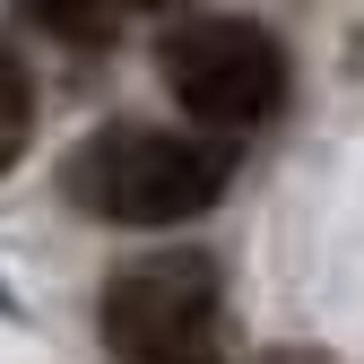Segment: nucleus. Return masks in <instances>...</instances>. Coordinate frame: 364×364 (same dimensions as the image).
Returning a JSON list of instances; mask_svg holds the SVG:
<instances>
[{
    "label": "nucleus",
    "mask_w": 364,
    "mask_h": 364,
    "mask_svg": "<svg viewBox=\"0 0 364 364\" xmlns=\"http://www.w3.org/2000/svg\"><path fill=\"white\" fill-rule=\"evenodd\" d=\"M225 182H235V139L148 130V122H113L78 139L61 165V191L105 225H191L200 208L225 200Z\"/></svg>",
    "instance_id": "nucleus-1"
},
{
    "label": "nucleus",
    "mask_w": 364,
    "mask_h": 364,
    "mask_svg": "<svg viewBox=\"0 0 364 364\" xmlns=\"http://www.w3.org/2000/svg\"><path fill=\"white\" fill-rule=\"evenodd\" d=\"M165 96L200 130H252L287 105V43L252 18H182L156 43Z\"/></svg>",
    "instance_id": "nucleus-2"
},
{
    "label": "nucleus",
    "mask_w": 364,
    "mask_h": 364,
    "mask_svg": "<svg viewBox=\"0 0 364 364\" xmlns=\"http://www.w3.org/2000/svg\"><path fill=\"white\" fill-rule=\"evenodd\" d=\"M96 321H105V347L122 364H225L217 260H200V252H156V260L113 269Z\"/></svg>",
    "instance_id": "nucleus-3"
},
{
    "label": "nucleus",
    "mask_w": 364,
    "mask_h": 364,
    "mask_svg": "<svg viewBox=\"0 0 364 364\" xmlns=\"http://www.w3.org/2000/svg\"><path fill=\"white\" fill-rule=\"evenodd\" d=\"M9 18L43 43H61V53H113V35H122L113 0H9Z\"/></svg>",
    "instance_id": "nucleus-4"
},
{
    "label": "nucleus",
    "mask_w": 364,
    "mask_h": 364,
    "mask_svg": "<svg viewBox=\"0 0 364 364\" xmlns=\"http://www.w3.org/2000/svg\"><path fill=\"white\" fill-rule=\"evenodd\" d=\"M26 130H35V87H26V70L9 53H0V173L26 156Z\"/></svg>",
    "instance_id": "nucleus-5"
},
{
    "label": "nucleus",
    "mask_w": 364,
    "mask_h": 364,
    "mask_svg": "<svg viewBox=\"0 0 364 364\" xmlns=\"http://www.w3.org/2000/svg\"><path fill=\"white\" fill-rule=\"evenodd\" d=\"M260 364H330V355H312V347H278V355H260Z\"/></svg>",
    "instance_id": "nucleus-6"
},
{
    "label": "nucleus",
    "mask_w": 364,
    "mask_h": 364,
    "mask_svg": "<svg viewBox=\"0 0 364 364\" xmlns=\"http://www.w3.org/2000/svg\"><path fill=\"white\" fill-rule=\"evenodd\" d=\"M130 9H182V0H130Z\"/></svg>",
    "instance_id": "nucleus-7"
},
{
    "label": "nucleus",
    "mask_w": 364,
    "mask_h": 364,
    "mask_svg": "<svg viewBox=\"0 0 364 364\" xmlns=\"http://www.w3.org/2000/svg\"><path fill=\"white\" fill-rule=\"evenodd\" d=\"M0 312H9V287H0Z\"/></svg>",
    "instance_id": "nucleus-8"
}]
</instances>
